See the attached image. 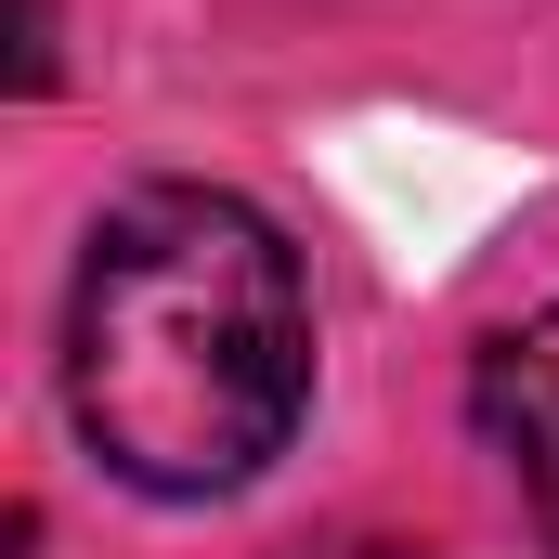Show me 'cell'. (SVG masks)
Listing matches in <instances>:
<instances>
[{
	"label": "cell",
	"mask_w": 559,
	"mask_h": 559,
	"mask_svg": "<svg viewBox=\"0 0 559 559\" xmlns=\"http://www.w3.org/2000/svg\"><path fill=\"white\" fill-rule=\"evenodd\" d=\"M66 404L143 495H235L274 468L312 404V286L286 235L209 182L105 209L66 312Z\"/></svg>",
	"instance_id": "cell-1"
},
{
	"label": "cell",
	"mask_w": 559,
	"mask_h": 559,
	"mask_svg": "<svg viewBox=\"0 0 559 559\" xmlns=\"http://www.w3.org/2000/svg\"><path fill=\"white\" fill-rule=\"evenodd\" d=\"M481 442L508 455V481H521L534 534L559 547V299L481 352Z\"/></svg>",
	"instance_id": "cell-2"
},
{
	"label": "cell",
	"mask_w": 559,
	"mask_h": 559,
	"mask_svg": "<svg viewBox=\"0 0 559 559\" xmlns=\"http://www.w3.org/2000/svg\"><path fill=\"white\" fill-rule=\"evenodd\" d=\"M299 559H429V547H378V534H352V547H299Z\"/></svg>",
	"instance_id": "cell-3"
}]
</instances>
